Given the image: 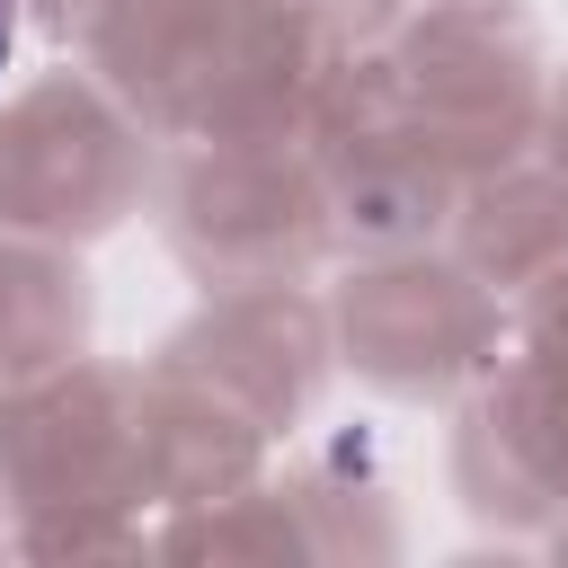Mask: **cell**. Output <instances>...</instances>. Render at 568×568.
<instances>
[{
	"label": "cell",
	"instance_id": "obj_1",
	"mask_svg": "<svg viewBox=\"0 0 568 568\" xmlns=\"http://www.w3.org/2000/svg\"><path fill=\"white\" fill-rule=\"evenodd\" d=\"M9 44H18V0H0V71H9Z\"/></svg>",
	"mask_w": 568,
	"mask_h": 568
}]
</instances>
